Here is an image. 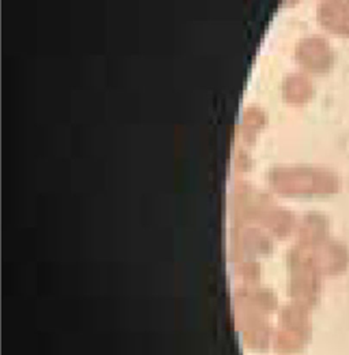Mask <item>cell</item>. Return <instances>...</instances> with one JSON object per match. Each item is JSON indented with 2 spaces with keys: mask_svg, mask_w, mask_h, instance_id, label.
Masks as SVG:
<instances>
[{
  "mask_svg": "<svg viewBox=\"0 0 349 355\" xmlns=\"http://www.w3.org/2000/svg\"><path fill=\"white\" fill-rule=\"evenodd\" d=\"M314 85L305 74H289L283 84L284 100L292 105H303L312 98Z\"/></svg>",
  "mask_w": 349,
  "mask_h": 355,
  "instance_id": "3",
  "label": "cell"
},
{
  "mask_svg": "<svg viewBox=\"0 0 349 355\" xmlns=\"http://www.w3.org/2000/svg\"><path fill=\"white\" fill-rule=\"evenodd\" d=\"M316 19L326 32L339 37H349V0L321 1Z\"/></svg>",
  "mask_w": 349,
  "mask_h": 355,
  "instance_id": "2",
  "label": "cell"
},
{
  "mask_svg": "<svg viewBox=\"0 0 349 355\" xmlns=\"http://www.w3.org/2000/svg\"><path fill=\"white\" fill-rule=\"evenodd\" d=\"M265 114L257 107H249V110L243 115V133H257L265 125Z\"/></svg>",
  "mask_w": 349,
  "mask_h": 355,
  "instance_id": "4",
  "label": "cell"
},
{
  "mask_svg": "<svg viewBox=\"0 0 349 355\" xmlns=\"http://www.w3.org/2000/svg\"><path fill=\"white\" fill-rule=\"evenodd\" d=\"M298 63L310 74H326L334 66V51L321 36L302 39L295 49Z\"/></svg>",
  "mask_w": 349,
  "mask_h": 355,
  "instance_id": "1",
  "label": "cell"
}]
</instances>
